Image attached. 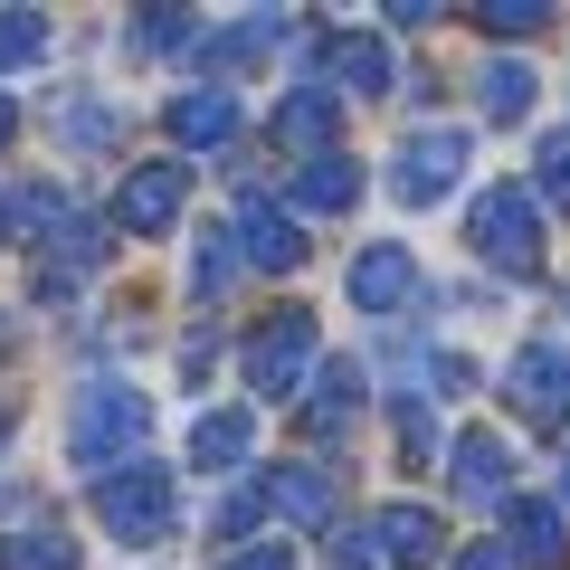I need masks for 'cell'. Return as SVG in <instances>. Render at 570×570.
<instances>
[{
    "mask_svg": "<svg viewBox=\"0 0 570 570\" xmlns=\"http://www.w3.org/2000/svg\"><path fill=\"white\" fill-rule=\"evenodd\" d=\"M305 371H314V314H266L257 333H247V390L257 400H295L305 390Z\"/></svg>",
    "mask_w": 570,
    "mask_h": 570,
    "instance_id": "4",
    "label": "cell"
},
{
    "mask_svg": "<svg viewBox=\"0 0 570 570\" xmlns=\"http://www.w3.org/2000/svg\"><path fill=\"white\" fill-rule=\"evenodd\" d=\"M171 134H181V142H228V134H238V96H228V86L181 96V105H171Z\"/></svg>",
    "mask_w": 570,
    "mask_h": 570,
    "instance_id": "19",
    "label": "cell"
},
{
    "mask_svg": "<svg viewBox=\"0 0 570 570\" xmlns=\"http://www.w3.org/2000/svg\"><path fill=\"white\" fill-rule=\"evenodd\" d=\"M371 542L390 551V561H438V513H419V504H390V513H371Z\"/></svg>",
    "mask_w": 570,
    "mask_h": 570,
    "instance_id": "14",
    "label": "cell"
},
{
    "mask_svg": "<svg viewBox=\"0 0 570 570\" xmlns=\"http://www.w3.org/2000/svg\"><path fill=\"white\" fill-rule=\"evenodd\" d=\"M29 58H48V20L39 10H0V77L29 67Z\"/></svg>",
    "mask_w": 570,
    "mask_h": 570,
    "instance_id": "23",
    "label": "cell"
},
{
    "mask_svg": "<svg viewBox=\"0 0 570 570\" xmlns=\"http://www.w3.org/2000/svg\"><path fill=\"white\" fill-rule=\"evenodd\" d=\"M10 134H20V115H10V96H0V142H10Z\"/></svg>",
    "mask_w": 570,
    "mask_h": 570,
    "instance_id": "33",
    "label": "cell"
},
{
    "mask_svg": "<svg viewBox=\"0 0 570 570\" xmlns=\"http://www.w3.org/2000/svg\"><path fill=\"white\" fill-rule=\"evenodd\" d=\"M228 570H295V551H285V542H257V551H238Z\"/></svg>",
    "mask_w": 570,
    "mask_h": 570,
    "instance_id": "31",
    "label": "cell"
},
{
    "mask_svg": "<svg viewBox=\"0 0 570 570\" xmlns=\"http://www.w3.org/2000/svg\"><path fill=\"white\" fill-rule=\"evenodd\" d=\"M181 200H190V163H142L134 181H124L115 219H124V238H163V228L181 219Z\"/></svg>",
    "mask_w": 570,
    "mask_h": 570,
    "instance_id": "7",
    "label": "cell"
},
{
    "mask_svg": "<svg viewBox=\"0 0 570 570\" xmlns=\"http://www.w3.org/2000/svg\"><path fill=\"white\" fill-rule=\"evenodd\" d=\"M228 276H238V247H228V238H209L200 257H190V285H200V295H228Z\"/></svg>",
    "mask_w": 570,
    "mask_h": 570,
    "instance_id": "26",
    "label": "cell"
},
{
    "mask_svg": "<svg viewBox=\"0 0 570 570\" xmlns=\"http://www.w3.org/2000/svg\"><path fill=\"white\" fill-rule=\"evenodd\" d=\"M570 551V532H561V504H542V494H513L504 504V561H523V570H551Z\"/></svg>",
    "mask_w": 570,
    "mask_h": 570,
    "instance_id": "10",
    "label": "cell"
},
{
    "mask_svg": "<svg viewBox=\"0 0 570 570\" xmlns=\"http://www.w3.org/2000/svg\"><path fill=\"white\" fill-rule=\"evenodd\" d=\"M257 513H266V485H238V494H219L209 532H219V542H247V532H257Z\"/></svg>",
    "mask_w": 570,
    "mask_h": 570,
    "instance_id": "25",
    "label": "cell"
},
{
    "mask_svg": "<svg viewBox=\"0 0 570 570\" xmlns=\"http://www.w3.org/2000/svg\"><path fill=\"white\" fill-rule=\"evenodd\" d=\"M542 200L570 219V134H551V142H542Z\"/></svg>",
    "mask_w": 570,
    "mask_h": 570,
    "instance_id": "27",
    "label": "cell"
},
{
    "mask_svg": "<svg viewBox=\"0 0 570 570\" xmlns=\"http://www.w3.org/2000/svg\"><path fill=\"white\" fill-rule=\"evenodd\" d=\"M324 77L333 96H390V48L371 29H343V39H324Z\"/></svg>",
    "mask_w": 570,
    "mask_h": 570,
    "instance_id": "11",
    "label": "cell"
},
{
    "mask_svg": "<svg viewBox=\"0 0 570 570\" xmlns=\"http://www.w3.org/2000/svg\"><path fill=\"white\" fill-rule=\"evenodd\" d=\"M475 29H494V39H532V29H551V0H475Z\"/></svg>",
    "mask_w": 570,
    "mask_h": 570,
    "instance_id": "22",
    "label": "cell"
},
{
    "mask_svg": "<svg viewBox=\"0 0 570 570\" xmlns=\"http://www.w3.org/2000/svg\"><path fill=\"white\" fill-rule=\"evenodd\" d=\"M456 171H466V134H456V124H428V134H409V142H400V171H390V200L428 209L438 190H456Z\"/></svg>",
    "mask_w": 570,
    "mask_h": 570,
    "instance_id": "6",
    "label": "cell"
},
{
    "mask_svg": "<svg viewBox=\"0 0 570 570\" xmlns=\"http://www.w3.org/2000/svg\"><path fill=\"white\" fill-rule=\"evenodd\" d=\"M257 448V428H247V409H200V428H190V456H200L209 475L238 466V456Z\"/></svg>",
    "mask_w": 570,
    "mask_h": 570,
    "instance_id": "17",
    "label": "cell"
},
{
    "mask_svg": "<svg viewBox=\"0 0 570 570\" xmlns=\"http://www.w3.org/2000/svg\"><path fill=\"white\" fill-rule=\"evenodd\" d=\"M142 390H124V381H96L77 400V419H67V456L77 466H96V475H115V456H134L142 448Z\"/></svg>",
    "mask_w": 570,
    "mask_h": 570,
    "instance_id": "1",
    "label": "cell"
},
{
    "mask_svg": "<svg viewBox=\"0 0 570 570\" xmlns=\"http://www.w3.org/2000/svg\"><path fill=\"white\" fill-rule=\"evenodd\" d=\"M333 570H381V551H371V532H343V542H333Z\"/></svg>",
    "mask_w": 570,
    "mask_h": 570,
    "instance_id": "30",
    "label": "cell"
},
{
    "mask_svg": "<svg viewBox=\"0 0 570 570\" xmlns=\"http://www.w3.org/2000/svg\"><path fill=\"white\" fill-rule=\"evenodd\" d=\"M456 570H513V561H504V542H494V551H466Z\"/></svg>",
    "mask_w": 570,
    "mask_h": 570,
    "instance_id": "32",
    "label": "cell"
},
{
    "mask_svg": "<svg viewBox=\"0 0 570 570\" xmlns=\"http://www.w3.org/2000/svg\"><path fill=\"white\" fill-rule=\"evenodd\" d=\"M504 400H513V419H532V428H570V352L561 343H523L513 371H504Z\"/></svg>",
    "mask_w": 570,
    "mask_h": 570,
    "instance_id": "5",
    "label": "cell"
},
{
    "mask_svg": "<svg viewBox=\"0 0 570 570\" xmlns=\"http://www.w3.org/2000/svg\"><path fill=\"white\" fill-rule=\"evenodd\" d=\"M352 400H362V362H333V371H324V400L305 409V428H343Z\"/></svg>",
    "mask_w": 570,
    "mask_h": 570,
    "instance_id": "24",
    "label": "cell"
},
{
    "mask_svg": "<svg viewBox=\"0 0 570 570\" xmlns=\"http://www.w3.org/2000/svg\"><path fill=\"white\" fill-rule=\"evenodd\" d=\"M561 494H570V456H561Z\"/></svg>",
    "mask_w": 570,
    "mask_h": 570,
    "instance_id": "35",
    "label": "cell"
},
{
    "mask_svg": "<svg viewBox=\"0 0 570 570\" xmlns=\"http://www.w3.org/2000/svg\"><path fill=\"white\" fill-rule=\"evenodd\" d=\"M181 39H190V20H181V10H153V20L134 29V48H181Z\"/></svg>",
    "mask_w": 570,
    "mask_h": 570,
    "instance_id": "29",
    "label": "cell"
},
{
    "mask_svg": "<svg viewBox=\"0 0 570 570\" xmlns=\"http://www.w3.org/2000/svg\"><path fill=\"white\" fill-rule=\"evenodd\" d=\"M266 504H276V513H295V523H324V513H333V475H324V466L266 475Z\"/></svg>",
    "mask_w": 570,
    "mask_h": 570,
    "instance_id": "20",
    "label": "cell"
},
{
    "mask_svg": "<svg viewBox=\"0 0 570 570\" xmlns=\"http://www.w3.org/2000/svg\"><path fill=\"white\" fill-rule=\"evenodd\" d=\"M58 134H67V142H115V115H105V105H67Z\"/></svg>",
    "mask_w": 570,
    "mask_h": 570,
    "instance_id": "28",
    "label": "cell"
},
{
    "mask_svg": "<svg viewBox=\"0 0 570 570\" xmlns=\"http://www.w3.org/2000/svg\"><path fill=\"white\" fill-rule=\"evenodd\" d=\"M475 96H485V115H494V124H523V115H532V96H542V77H532L523 58H494L485 77H475Z\"/></svg>",
    "mask_w": 570,
    "mask_h": 570,
    "instance_id": "18",
    "label": "cell"
},
{
    "mask_svg": "<svg viewBox=\"0 0 570 570\" xmlns=\"http://www.w3.org/2000/svg\"><path fill=\"white\" fill-rule=\"evenodd\" d=\"M276 39H285V10H266V20H238V29H219V39H200V67H209V77H228V67L266 58Z\"/></svg>",
    "mask_w": 570,
    "mask_h": 570,
    "instance_id": "16",
    "label": "cell"
},
{
    "mask_svg": "<svg viewBox=\"0 0 570 570\" xmlns=\"http://www.w3.org/2000/svg\"><path fill=\"white\" fill-rule=\"evenodd\" d=\"M409 295H419V257H409L400 238H381V247L352 257V305H362V314H400Z\"/></svg>",
    "mask_w": 570,
    "mask_h": 570,
    "instance_id": "8",
    "label": "cell"
},
{
    "mask_svg": "<svg viewBox=\"0 0 570 570\" xmlns=\"http://www.w3.org/2000/svg\"><path fill=\"white\" fill-rule=\"evenodd\" d=\"M0 438H10V419H0Z\"/></svg>",
    "mask_w": 570,
    "mask_h": 570,
    "instance_id": "36",
    "label": "cell"
},
{
    "mask_svg": "<svg viewBox=\"0 0 570 570\" xmlns=\"http://www.w3.org/2000/svg\"><path fill=\"white\" fill-rule=\"evenodd\" d=\"M96 513H105V532H115V542H163L171 532V466H115L96 485Z\"/></svg>",
    "mask_w": 570,
    "mask_h": 570,
    "instance_id": "3",
    "label": "cell"
},
{
    "mask_svg": "<svg viewBox=\"0 0 570 570\" xmlns=\"http://www.w3.org/2000/svg\"><path fill=\"white\" fill-rule=\"evenodd\" d=\"M0 570H77V542H67V532H48V523H29V532H10V542H0Z\"/></svg>",
    "mask_w": 570,
    "mask_h": 570,
    "instance_id": "21",
    "label": "cell"
},
{
    "mask_svg": "<svg viewBox=\"0 0 570 570\" xmlns=\"http://www.w3.org/2000/svg\"><path fill=\"white\" fill-rule=\"evenodd\" d=\"M238 257L247 266H305V228H295V209H276L266 190H247V200H238Z\"/></svg>",
    "mask_w": 570,
    "mask_h": 570,
    "instance_id": "9",
    "label": "cell"
},
{
    "mask_svg": "<svg viewBox=\"0 0 570 570\" xmlns=\"http://www.w3.org/2000/svg\"><path fill=\"white\" fill-rule=\"evenodd\" d=\"M0 238H10V200H0Z\"/></svg>",
    "mask_w": 570,
    "mask_h": 570,
    "instance_id": "34",
    "label": "cell"
},
{
    "mask_svg": "<svg viewBox=\"0 0 570 570\" xmlns=\"http://www.w3.org/2000/svg\"><path fill=\"white\" fill-rule=\"evenodd\" d=\"M333 115H343L333 86H295V96L276 105V142H285V153H324V142H333Z\"/></svg>",
    "mask_w": 570,
    "mask_h": 570,
    "instance_id": "12",
    "label": "cell"
},
{
    "mask_svg": "<svg viewBox=\"0 0 570 570\" xmlns=\"http://www.w3.org/2000/svg\"><path fill=\"white\" fill-rule=\"evenodd\" d=\"M456 494L466 504H504V438L494 428H466L456 438Z\"/></svg>",
    "mask_w": 570,
    "mask_h": 570,
    "instance_id": "13",
    "label": "cell"
},
{
    "mask_svg": "<svg viewBox=\"0 0 570 570\" xmlns=\"http://www.w3.org/2000/svg\"><path fill=\"white\" fill-rule=\"evenodd\" d=\"M466 238H475V257H485V266L542 276V209H532V190H513V181L475 190V219H466Z\"/></svg>",
    "mask_w": 570,
    "mask_h": 570,
    "instance_id": "2",
    "label": "cell"
},
{
    "mask_svg": "<svg viewBox=\"0 0 570 570\" xmlns=\"http://www.w3.org/2000/svg\"><path fill=\"white\" fill-rule=\"evenodd\" d=\"M352 200H362V163H343V153H314L295 171V209H352Z\"/></svg>",
    "mask_w": 570,
    "mask_h": 570,
    "instance_id": "15",
    "label": "cell"
}]
</instances>
